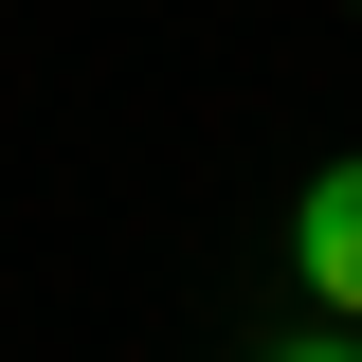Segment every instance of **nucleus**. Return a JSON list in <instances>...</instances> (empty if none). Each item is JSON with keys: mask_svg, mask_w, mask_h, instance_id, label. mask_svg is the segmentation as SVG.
I'll list each match as a JSON object with an SVG mask.
<instances>
[{"mask_svg": "<svg viewBox=\"0 0 362 362\" xmlns=\"http://www.w3.org/2000/svg\"><path fill=\"white\" fill-rule=\"evenodd\" d=\"M290 272H308L326 308H344V326H362V163H326V181H308V199H290Z\"/></svg>", "mask_w": 362, "mask_h": 362, "instance_id": "f257e3e1", "label": "nucleus"}, {"mask_svg": "<svg viewBox=\"0 0 362 362\" xmlns=\"http://www.w3.org/2000/svg\"><path fill=\"white\" fill-rule=\"evenodd\" d=\"M272 362H362V344H272Z\"/></svg>", "mask_w": 362, "mask_h": 362, "instance_id": "f03ea898", "label": "nucleus"}]
</instances>
